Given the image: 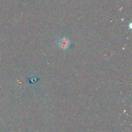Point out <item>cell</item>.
I'll return each mask as SVG.
<instances>
[{
    "mask_svg": "<svg viewBox=\"0 0 132 132\" xmlns=\"http://www.w3.org/2000/svg\"><path fill=\"white\" fill-rule=\"evenodd\" d=\"M70 41L69 40L66 38H63L59 41V45L63 48H67L69 46Z\"/></svg>",
    "mask_w": 132,
    "mask_h": 132,
    "instance_id": "obj_1",
    "label": "cell"
}]
</instances>
